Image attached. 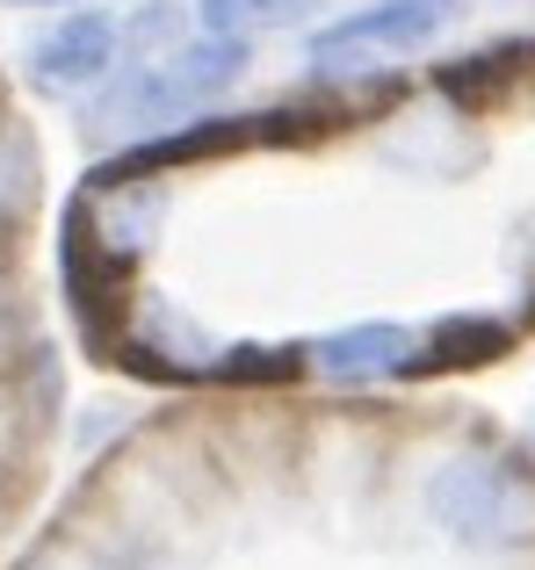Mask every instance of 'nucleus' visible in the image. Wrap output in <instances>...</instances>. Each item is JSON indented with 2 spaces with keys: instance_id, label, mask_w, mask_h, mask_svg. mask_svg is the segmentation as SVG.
<instances>
[{
  "instance_id": "1",
  "label": "nucleus",
  "mask_w": 535,
  "mask_h": 570,
  "mask_svg": "<svg viewBox=\"0 0 535 570\" xmlns=\"http://www.w3.org/2000/svg\"><path fill=\"white\" fill-rule=\"evenodd\" d=\"M254 66V43L246 37H182L174 51L145 58L130 72H109L95 101V124L101 130H174V124H196L211 101H225L232 87L246 80Z\"/></svg>"
},
{
  "instance_id": "2",
  "label": "nucleus",
  "mask_w": 535,
  "mask_h": 570,
  "mask_svg": "<svg viewBox=\"0 0 535 570\" xmlns=\"http://www.w3.org/2000/svg\"><path fill=\"white\" fill-rule=\"evenodd\" d=\"M427 520L464 549H528L535 542V470L499 448H464V455L427 470Z\"/></svg>"
},
{
  "instance_id": "3",
  "label": "nucleus",
  "mask_w": 535,
  "mask_h": 570,
  "mask_svg": "<svg viewBox=\"0 0 535 570\" xmlns=\"http://www.w3.org/2000/svg\"><path fill=\"white\" fill-rule=\"evenodd\" d=\"M116 58H124V22L109 8L80 0L29 43V80L51 87V95H87V87H101L116 72Z\"/></svg>"
},
{
  "instance_id": "4",
  "label": "nucleus",
  "mask_w": 535,
  "mask_h": 570,
  "mask_svg": "<svg viewBox=\"0 0 535 570\" xmlns=\"http://www.w3.org/2000/svg\"><path fill=\"white\" fill-rule=\"evenodd\" d=\"M456 22V0H369L354 14H333V22L311 37V58H340V51H420L441 29Z\"/></svg>"
},
{
  "instance_id": "5",
  "label": "nucleus",
  "mask_w": 535,
  "mask_h": 570,
  "mask_svg": "<svg viewBox=\"0 0 535 570\" xmlns=\"http://www.w3.org/2000/svg\"><path fill=\"white\" fill-rule=\"evenodd\" d=\"M412 347H420V333H406V325L391 318H369V325H348V333H325L311 340V368L333 383H383V376H406L412 368Z\"/></svg>"
},
{
  "instance_id": "6",
  "label": "nucleus",
  "mask_w": 535,
  "mask_h": 570,
  "mask_svg": "<svg viewBox=\"0 0 535 570\" xmlns=\"http://www.w3.org/2000/svg\"><path fill=\"white\" fill-rule=\"evenodd\" d=\"M507 347H514V325L485 318V311H464V318H441L412 347V368H478V362H499Z\"/></svg>"
},
{
  "instance_id": "7",
  "label": "nucleus",
  "mask_w": 535,
  "mask_h": 570,
  "mask_svg": "<svg viewBox=\"0 0 535 570\" xmlns=\"http://www.w3.org/2000/svg\"><path fill=\"white\" fill-rule=\"evenodd\" d=\"M311 8H325V0H196V22L211 29V37L254 43L261 29H290V22H304Z\"/></svg>"
},
{
  "instance_id": "8",
  "label": "nucleus",
  "mask_w": 535,
  "mask_h": 570,
  "mask_svg": "<svg viewBox=\"0 0 535 570\" xmlns=\"http://www.w3.org/2000/svg\"><path fill=\"white\" fill-rule=\"evenodd\" d=\"M0 8H80V0H0Z\"/></svg>"
},
{
  "instance_id": "9",
  "label": "nucleus",
  "mask_w": 535,
  "mask_h": 570,
  "mask_svg": "<svg viewBox=\"0 0 535 570\" xmlns=\"http://www.w3.org/2000/svg\"><path fill=\"white\" fill-rule=\"evenodd\" d=\"M0 195H8V153H0Z\"/></svg>"
}]
</instances>
